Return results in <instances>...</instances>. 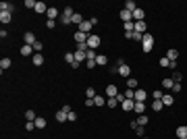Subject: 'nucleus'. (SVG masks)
Segmentation results:
<instances>
[{
    "instance_id": "1",
    "label": "nucleus",
    "mask_w": 187,
    "mask_h": 139,
    "mask_svg": "<svg viewBox=\"0 0 187 139\" xmlns=\"http://www.w3.org/2000/svg\"><path fill=\"white\" fill-rule=\"evenodd\" d=\"M73 15H75V11H73L71 6H67V9L62 11V15H60V23H62V25H71V19H73Z\"/></svg>"
},
{
    "instance_id": "2",
    "label": "nucleus",
    "mask_w": 187,
    "mask_h": 139,
    "mask_svg": "<svg viewBox=\"0 0 187 139\" xmlns=\"http://www.w3.org/2000/svg\"><path fill=\"white\" fill-rule=\"evenodd\" d=\"M100 44H102L100 35H96V33H90V35H87V48H90V50H96Z\"/></svg>"
},
{
    "instance_id": "3",
    "label": "nucleus",
    "mask_w": 187,
    "mask_h": 139,
    "mask_svg": "<svg viewBox=\"0 0 187 139\" xmlns=\"http://www.w3.org/2000/svg\"><path fill=\"white\" fill-rule=\"evenodd\" d=\"M141 46H143V52H150L154 46V37L150 33H143V40H141Z\"/></svg>"
},
{
    "instance_id": "4",
    "label": "nucleus",
    "mask_w": 187,
    "mask_h": 139,
    "mask_svg": "<svg viewBox=\"0 0 187 139\" xmlns=\"http://www.w3.org/2000/svg\"><path fill=\"white\" fill-rule=\"evenodd\" d=\"M118 93H121V92H118V87L115 85V83H110V85L104 89V96H106V98H117Z\"/></svg>"
},
{
    "instance_id": "5",
    "label": "nucleus",
    "mask_w": 187,
    "mask_h": 139,
    "mask_svg": "<svg viewBox=\"0 0 187 139\" xmlns=\"http://www.w3.org/2000/svg\"><path fill=\"white\" fill-rule=\"evenodd\" d=\"M73 40H75L77 44H85V42H87V33H83V31H79V29H77V31L73 33Z\"/></svg>"
},
{
    "instance_id": "6",
    "label": "nucleus",
    "mask_w": 187,
    "mask_h": 139,
    "mask_svg": "<svg viewBox=\"0 0 187 139\" xmlns=\"http://www.w3.org/2000/svg\"><path fill=\"white\" fill-rule=\"evenodd\" d=\"M23 42L27 44V46H34L35 42H37V40H35V35H34V31H25V35H23Z\"/></svg>"
},
{
    "instance_id": "7",
    "label": "nucleus",
    "mask_w": 187,
    "mask_h": 139,
    "mask_svg": "<svg viewBox=\"0 0 187 139\" xmlns=\"http://www.w3.org/2000/svg\"><path fill=\"white\" fill-rule=\"evenodd\" d=\"M117 75H121V77L129 79V75H131V67H129V64H121V67H118V73H117Z\"/></svg>"
},
{
    "instance_id": "8",
    "label": "nucleus",
    "mask_w": 187,
    "mask_h": 139,
    "mask_svg": "<svg viewBox=\"0 0 187 139\" xmlns=\"http://www.w3.org/2000/svg\"><path fill=\"white\" fill-rule=\"evenodd\" d=\"M46 17H48V21H56V19H58V9H54V6H48Z\"/></svg>"
},
{
    "instance_id": "9",
    "label": "nucleus",
    "mask_w": 187,
    "mask_h": 139,
    "mask_svg": "<svg viewBox=\"0 0 187 139\" xmlns=\"http://www.w3.org/2000/svg\"><path fill=\"white\" fill-rule=\"evenodd\" d=\"M11 19H12V12L11 11H0V23H11Z\"/></svg>"
},
{
    "instance_id": "10",
    "label": "nucleus",
    "mask_w": 187,
    "mask_h": 139,
    "mask_svg": "<svg viewBox=\"0 0 187 139\" xmlns=\"http://www.w3.org/2000/svg\"><path fill=\"white\" fill-rule=\"evenodd\" d=\"M148 100V92L146 89H135V102H146Z\"/></svg>"
},
{
    "instance_id": "11",
    "label": "nucleus",
    "mask_w": 187,
    "mask_h": 139,
    "mask_svg": "<svg viewBox=\"0 0 187 139\" xmlns=\"http://www.w3.org/2000/svg\"><path fill=\"white\" fill-rule=\"evenodd\" d=\"M146 102H135V106H133V112H137V114H146Z\"/></svg>"
},
{
    "instance_id": "12",
    "label": "nucleus",
    "mask_w": 187,
    "mask_h": 139,
    "mask_svg": "<svg viewBox=\"0 0 187 139\" xmlns=\"http://www.w3.org/2000/svg\"><path fill=\"white\" fill-rule=\"evenodd\" d=\"M177 137L179 139H187V125H181V127H177Z\"/></svg>"
},
{
    "instance_id": "13",
    "label": "nucleus",
    "mask_w": 187,
    "mask_h": 139,
    "mask_svg": "<svg viewBox=\"0 0 187 139\" xmlns=\"http://www.w3.org/2000/svg\"><path fill=\"white\" fill-rule=\"evenodd\" d=\"M131 17H133V21L137 23V21H143V17H146V12L141 11V9H137V11H133V12H131Z\"/></svg>"
},
{
    "instance_id": "14",
    "label": "nucleus",
    "mask_w": 187,
    "mask_h": 139,
    "mask_svg": "<svg viewBox=\"0 0 187 139\" xmlns=\"http://www.w3.org/2000/svg\"><path fill=\"white\" fill-rule=\"evenodd\" d=\"M135 23V21H133ZM135 31H139V33H148V25H146V21H137L135 23Z\"/></svg>"
},
{
    "instance_id": "15",
    "label": "nucleus",
    "mask_w": 187,
    "mask_h": 139,
    "mask_svg": "<svg viewBox=\"0 0 187 139\" xmlns=\"http://www.w3.org/2000/svg\"><path fill=\"white\" fill-rule=\"evenodd\" d=\"M34 11L37 12V15H44V12H48V6H46V2H37Z\"/></svg>"
},
{
    "instance_id": "16",
    "label": "nucleus",
    "mask_w": 187,
    "mask_h": 139,
    "mask_svg": "<svg viewBox=\"0 0 187 139\" xmlns=\"http://www.w3.org/2000/svg\"><path fill=\"white\" fill-rule=\"evenodd\" d=\"M92 27H94V25L90 23V21H83V23L79 25V31H83V33H87V35H90V31H92Z\"/></svg>"
},
{
    "instance_id": "17",
    "label": "nucleus",
    "mask_w": 187,
    "mask_h": 139,
    "mask_svg": "<svg viewBox=\"0 0 187 139\" xmlns=\"http://www.w3.org/2000/svg\"><path fill=\"white\" fill-rule=\"evenodd\" d=\"M73 54H75V60H77V62H83V60H87V52H81V50H75Z\"/></svg>"
},
{
    "instance_id": "18",
    "label": "nucleus",
    "mask_w": 187,
    "mask_h": 139,
    "mask_svg": "<svg viewBox=\"0 0 187 139\" xmlns=\"http://www.w3.org/2000/svg\"><path fill=\"white\" fill-rule=\"evenodd\" d=\"M166 58H168L171 62H173V60H177V58H179V50H177V48H171V50L166 52Z\"/></svg>"
},
{
    "instance_id": "19",
    "label": "nucleus",
    "mask_w": 187,
    "mask_h": 139,
    "mask_svg": "<svg viewBox=\"0 0 187 139\" xmlns=\"http://www.w3.org/2000/svg\"><path fill=\"white\" fill-rule=\"evenodd\" d=\"M11 64H12V60H11V58H2V60H0V71L4 73L6 69H11Z\"/></svg>"
},
{
    "instance_id": "20",
    "label": "nucleus",
    "mask_w": 187,
    "mask_h": 139,
    "mask_svg": "<svg viewBox=\"0 0 187 139\" xmlns=\"http://www.w3.org/2000/svg\"><path fill=\"white\" fill-rule=\"evenodd\" d=\"M21 54H23V56H31V54H35V52H34V46H27V44H23V46H21Z\"/></svg>"
},
{
    "instance_id": "21",
    "label": "nucleus",
    "mask_w": 187,
    "mask_h": 139,
    "mask_svg": "<svg viewBox=\"0 0 187 139\" xmlns=\"http://www.w3.org/2000/svg\"><path fill=\"white\" fill-rule=\"evenodd\" d=\"M133 106H135V100H125V102L121 104V108H123V110H127V112H131V110H133Z\"/></svg>"
},
{
    "instance_id": "22",
    "label": "nucleus",
    "mask_w": 187,
    "mask_h": 139,
    "mask_svg": "<svg viewBox=\"0 0 187 139\" xmlns=\"http://www.w3.org/2000/svg\"><path fill=\"white\" fill-rule=\"evenodd\" d=\"M123 9H125V11H129V12H133V11H137V9H139V6H137V4H135V2H133V0H127V2H125V6H123Z\"/></svg>"
},
{
    "instance_id": "23",
    "label": "nucleus",
    "mask_w": 187,
    "mask_h": 139,
    "mask_svg": "<svg viewBox=\"0 0 187 139\" xmlns=\"http://www.w3.org/2000/svg\"><path fill=\"white\" fill-rule=\"evenodd\" d=\"M31 62H34L35 67H42V64H44V56H42V54H34V56H31Z\"/></svg>"
},
{
    "instance_id": "24",
    "label": "nucleus",
    "mask_w": 187,
    "mask_h": 139,
    "mask_svg": "<svg viewBox=\"0 0 187 139\" xmlns=\"http://www.w3.org/2000/svg\"><path fill=\"white\" fill-rule=\"evenodd\" d=\"M96 64L106 67V64H108V56H104V54H98V56H96Z\"/></svg>"
},
{
    "instance_id": "25",
    "label": "nucleus",
    "mask_w": 187,
    "mask_h": 139,
    "mask_svg": "<svg viewBox=\"0 0 187 139\" xmlns=\"http://www.w3.org/2000/svg\"><path fill=\"white\" fill-rule=\"evenodd\" d=\"M34 123H35V127H37V129H46V125H48L44 116H37V118H35Z\"/></svg>"
},
{
    "instance_id": "26",
    "label": "nucleus",
    "mask_w": 187,
    "mask_h": 139,
    "mask_svg": "<svg viewBox=\"0 0 187 139\" xmlns=\"http://www.w3.org/2000/svg\"><path fill=\"white\" fill-rule=\"evenodd\" d=\"M173 102H175V98H173L171 93H164L162 96V104L164 106H173Z\"/></svg>"
},
{
    "instance_id": "27",
    "label": "nucleus",
    "mask_w": 187,
    "mask_h": 139,
    "mask_svg": "<svg viewBox=\"0 0 187 139\" xmlns=\"http://www.w3.org/2000/svg\"><path fill=\"white\" fill-rule=\"evenodd\" d=\"M121 19L125 21V23H129V21H133V17H131V12L125 11V9H121Z\"/></svg>"
},
{
    "instance_id": "28",
    "label": "nucleus",
    "mask_w": 187,
    "mask_h": 139,
    "mask_svg": "<svg viewBox=\"0 0 187 139\" xmlns=\"http://www.w3.org/2000/svg\"><path fill=\"white\" fill-rule=\"evenodd\" d=\"M162 108H164L162 100H154V102H152V110H154V112H160Z\"/></svg>"
},
{
    "instance_id": "29",
    "label": "nucleus",
    "mask_w": 187,
    "mask_h": 139,
    "mask_svg": "<svg viewBox=\"0 0 187 139\" xmlns=\"http://www.w3.org/2000/svg\"><path fill=\"white\" fill-rule=\"evenodd\" d=\"M173 85H175V81H173L171 77H166V79H162V87H164V89H173Z\"/></svg>"
},
{
    "instance_id": "30",
    "label": "nucleus",
    "mask_w": 187,
    "mask_h": 139,
    "mask_svg": "<svg viewBox=\"0 0 187 139\" xmlns=\"http://www.w3.org/2000/svg\"><path fill=\"white\" fill-rule=\"evenodd\" d=\"M123 96H125V100H135V89H125V92H123Z\"/></svg>"
},
{
    "instance_id": "31",
    "label": "nucleus",
    "mask_w": 187,
    "mask_h": 139,
    "mask_svg": "<svg viewBox=\"0 0 187 139\" xmlns=\"http://www.w3.org/2000/svg\"><path fill=\"white\" fill-rule=\"evenodd\" d=\"M148 123H150V120H148V116H146V114H139V116H137V125H139V127H146Z\"/></svg>"
},
{
    "instance_id": "32",
    "label": "nucleus",
    "mask_w": 187,
    "mask_h": 139,
    "mask_svg": "<svg viewBox=\"0 0 187 139\" xmlns=\"http://www.w3.org/2000/svg\"><path fill=\"white\" fill-rule=\"evenodd\" d=\"M106 106H108V108H117L118 100H117V98H108V100H106Z\"/></svg>"
},
{
    "instance_id": "33",
    "label": "nucleus",
    "mask_w": 187,
    "mask_h": 139,
    "mask_svg": "<svg viewBox=\"0 0 187 139\" xmlns=\"http://www.w3.org/2000/svg\"><path fill=\"white\" fill-rule=\"evenodd\" d=\"M96 96H98V93H96V89H94V87H87V89H85V98H90V100H94Z\"/></svg>"
},
{
    "instance_id": "34",
    "label": "nucleus",
    "mask_w": 187,
    "mask_h": 139,
    "mask_svg": "<svg viewBox=\"0 0 187 139\" xmlns=\"http://www.w3.org/2000/svg\"><path fill=\"white\" fill-rule=\"evenodd\" d=\"M56 120H58V123H67V112L58 110V112H56Z\"/></svg>"
},
{
    "instance_id": "35",
    "label": "nucleus",
    "mask_w": 187,
    "mask_h": 139,
    "mask_svg": "<svg viewBox=\"0 0 187 139\" xmlns=\"http://www.w3.org/2000/svg\"><path fill=\"white\" fill-rule=\"evenodd\" d=\"M0 11H11V12H12V4H11V2H4V0H2V2H0Z\"/></svg>"
},
{
    "instance_id": "36",
    "label": "nucleus",
    "mask_w": 187,
    "mask_h": 139,
    "mask_svg": "<svg viewBox=\"0 0 187 139\" xmlns=\"http://www.w3.org/2000/svg\"><path fill=\"white\" fill-rule=\"evenodd\" d=\"M94 104H96V106H104L106 104L104 96H96V98H94Z\"/></svg>"
},
{
    "instance_id": "37",
    "label": "nucleus",
    "mask_w": 187,
    "mask_h": 139,
    "mask_svg": "<svg viewBox=\"0 0 187 139\" xmlns=\"http://www.w3.org/2000/svg\"><path fill=\"white\" fill-rule=\"evenodd\" d=\"M127 87H129V89H135V87H137V79L129 77V79H127Z\"/></svg>"
},
{
    "instance_id": "38",
    "label": "nucleus",
    "mask_w": 187,
    "mask_h": 139,
    "mask_svg": "<svg viewBox=\"0 0 187 139\" xmlns=\"http://www.w3.org/2000/svg\"><path fill=\"white\" fill-rule=\"evenodd\" d=\"M171 79H173L175 83H181V79H183V75H181V73H177V71H175V73L171 75Z\"/></svg>"
},
{
    "instance_id": "39",
    "label": "nucleus",
    "mask_w": 187,
    "mask_h": 139,
    "mask_svg": "<svg viewBox=\"0 0 187 139\" xmlns=\"http://www.w3.org/2000/svg\"><path fill=\"white\" fill-rule=\"evenodd\" d=\"M25 118L34 123V120H35V118H37V116H35V112H34V110H27V112H25Z\"/></svg>"
},
{
    "instance_id": "40",
    "label": "nucleus",
    "mask_w": 187,
    "mask_h": 139,
    "mask_svg": "<svg viewBox=\"0 0 187 139\" xmlns=\"http://www.w3.org/2000/svg\"><path fill=\"white\" fill-rule=\"evenodd\" d=\"M65 60H67L69 64H73V62H75V54H73V52H67V54H65Z\"/></svg>"
},
{
    "instance_id": "41",
    "label": "nucleus",
    "mask_w": 187,
    "mask_h": 139,
    "mask_svg": "<svg viewBox=\"0 0 187 139\" xmlns=\"http://www.w3.org/2000/svg\"><path fill=\"white\" fill-rule=\"evenodd\" d=\"M158 64H160V67H171V60H168L166 56H162L160 60H158Z\"/></svg>"
},
{
    "instance_id": "42",
    "label": "nucleus",
    "mask_w": 187,
    "mask_h": 139,
    "mask_svg": "<svg viewBox=\"0 0 187 139\" xmlns=\"http://www.w3.org/2000/svg\"><path fill=\"white\" fill-rule=\"evenodd\" d=\"M42 48H44L42 42H35V44H34V52H35V54H40V52H42Z\"/></svg>"
},
{
    "instance_id": "43",
    "label": "nucleus",
    "mask_w": 187,
    "mask_h": 139,
    "mask_svg": "<svg viewBox=\"0 0 187 139\" xmlns=\"http://www.w3.org/2000/svg\"><path fill=\"white\" fill-rule=\"evenodd\" d=\"M73 120H77V112H73V110H71L69 114H67V123H73Z\"/></svg>"
},
{
    "instance_id": "44",
    "label": "nucleus",
    "mask_w": 187,
    "mask_h": 139,
    "mask_svg": "<svg viewBox=\"0 0 187 139\" xmlns=\"http://www.w3.org/2000/svg\"><path fill=\"white\" fill-rule=\"evenodd\" d=\"M135 133H137V137H146V127H137Z\"/></svg>"
},
{
    "instance_id": "45",
    "label": "nucleus",
    "mask_w": 187,
    "mask_h": 139,
    "mask_svg": "<svg viewBox=\"0 0 187 139\" xmlns=\"http://www.w3.org/2000/svg\"><path fill=\"white\" fill-rule=\"evenodd\" d=\"M23 4L27 6V9H35V4H37V2H35V0H25Z\"/></svg>"
},
{
    "instance_id": "46",
    "label": "nucleus",
    "mask_w": 187,
    "mask_h": 139,
    "mask_svg": "<svg viewBox=\"0 0 187 139\" xmlns=\"http://www.w3.org/2000/svg\"><path fill=\"white\" fill-rule=\"evenodd\" d=\"M34 129H35V123H31V120L25 123V131H34Z\"/></svg>"
},
{
    "instance_id": "47",
    "label": "nucleus",
    "mask_w": 187,
    "mask_h": 139,
    "mask_svg": "<svg viewBox=\"0 0 187 139\" xmlns=\"http://www.w3.org/2000/svg\"><path fill=\"white\" fill-rule=\"evenodd\" d=\"M173 92H175V93L183 92V85H181V83H175V85H173Z\"/></svg>"
},
{
    "instance_id": "48",
    "label": "nucleus",
    "mask_w": 187,
    "mask_h": 139,
    "mask_svg": "<svg viewBox=\"0 0 187 139\" xmlns=\"http://www.w3.org/2000/svg\"><path fill=\"white\" fill-rule=\"evenodd\" d=\"M77 50H81V52H87L90 48H87V42L85 44H77Z\"/></svg>"
},
{
    "instance_id": "49",
    "label": "nucleus",
    "mask_w": 187,
    "mask_h": 139,
    "mask_svg": "<svg viewBox=\"0 0 187 139\" xmlns=\"http://www.w3.org/2000/svg\"><path fill=\"white\" fill-rule=\"evenodd\" d=\"M162 96L164 93L160 92V89H156V92H154V100H162Z\"/></svg>"
},
{
    "instance_id": "50",
    "label": "nucleus",
    "mask_w": 187,
    "mask_h": 139,
    "mask_svg": "<svg viewBox=\"0 0 187 139\" xmlns=\"http://www.w3.org/2000/svg\"><path fill=\"white\" fill-rule=\"evenodd\" d=\"M54 25H56V21H46V27H48V29H54Z\"/></svg>"
},
{
    "instance_id": "51",
    "label": "nucleus",
    "mask_w": 187,
    "mask_h": 139,
    "mask_svg": "<svg viewBox=\"0 0 187 139\" xmlns=\"http://www.w3.org/2000/svg\"><path fill=\"white\" fill-rule=\"evenodd\" d=\"M96 67V60H87V69H94Z\"/></svg>"
},
{
    "instance_id": "52",
    "label": "nucleus",
    "mask_w": 187,
    "mask_h": 139,
    "mask_svg": "<svg viewBox=\"0 0 187 139\" xmlns=\"http://www.w3.org/2000/svg\"><path fill=\"white\" fill-rule=\"evenodd\" d=\"M60 110H62V112H67V114H69V112H71V106H67V104H65V106H62V108H60Z\"/></svg>"
},
{
    "instance_id": "53",
    "label": "nucleus",
    "mask_w": 187,
    "mask_h": 139,
    "mask_svg": "<svg viewBox=\"0 0 187 139\" xmlns=\"http://www.w3.org/2000/svg\"><path fill=\"white\" fill-rule=\"evenodd\" d=\"M85 106H96V104H94V100H90V98H85Z\"/></svg>"
},
{
    "instance_id": "54",
    "label": "nucleus",
    "mask_w": 187,
    "mask_h": 139,
    "mask_svg": "<svg viewBox=\"0 0 187 139\" xmlns=\"http://www.w3.org/2000/svg\"><path fill=\"white\" fill-rule=\"evenodd\" d=\"M141 139H150V137H141Z\"/></svg>"
}]
</instances>
